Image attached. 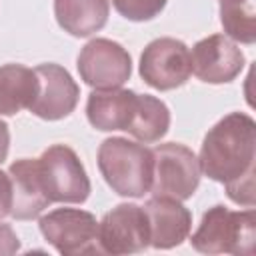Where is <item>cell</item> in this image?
<instances>
[{"label": "cell", "instance_id": "obj_3", "mask_svg": "<svg viewBox=\"0 0 256 256\" xmlns=\"http://www.w3.org/2000/svg\"><path fill=\"white\" fill-rule=\"evenodd\" d=\"M256 240V214L248 210H228L212 206L204 212L190 244L202 254L252 256Z\"/></svg>", "mask_w": 256, "mask_h": 256}, {"label": "cell", "instance_id": "obj_12", "mask_svg": "<svg viewBox=\"0 0 256 256\" xmlns=\"http://www.w3.org/2000/svg\"><path fill=\"white\" fill-rule=\"evenodd\" d=\"M144 212L150 228V246L168 250L188 238L192 216L188 208L180 204V200L154 196L144 204Z\"/></svg>", "mask_w": 256, "mask_h": 256}, {"label": "cell", "instance_id": "obj_2", "mask_svg": "<svg viewBox=\"0 0 256 256\" xmlns=\"http://www.w3.org/2000/svg\"><path fill=\"white\" fill-rule=\"evenodd\" d=\"M98 168L116 194L140 198L150 190L154 156L144 144L126 138H106L98 148Z\"/></svg>", "mask_w": 256, "mask_h": 256}, {"label": "cell", "instance_id": "obj_13", "mask_svg": "<svg viewBox=\"0 0 256 256\" xmlns=\"http://www.w3.org/2000/svg\"><path fill=\"white\" fill-rule=\"evenodd\" d=\"M8 176L12 184L10 214L16 220H32L44 208H48L50 198L46 196V190L40 180L38 160H30V158L16 160L10 166Z\"/></svg>", "mask_w": 256, "mask_h": 256}, {"label": "cell", "instance_id": "obj_1", "mask_svg": "<svg viewBox=\"0 0 256 256\" xmlns=\"http://www.w3.org/2000/svg\"><path fill=\"white\" fill-rule=\"evenodd\" d=\"M256 124L244 112H232L218 120L200 146V170L214 182L232 184L254 176Z\"/></svg>", "mask_w": 256, "mask_h": 256}, {"label": "cell", "instance_id": "obj_17", "mask_svg": "<svg viewBox=\"0 0 256 256\" xmlns=\"http://www.w3.org/2000/svg\"><path fill=\"white\" fill-rule=\"evenodd\" d=\"M170 128V110L168 106L150 94H138L132 118L126 132H130L140 142H156Z\"/></svg>", "mask_w": 256, "mask_h": 256}, {"label": "cell", "instance_id": "obj_16", "mask_svg": "<svg viewBox=\"0 0 256 256\" xmlns=\"http://www.w3.org/2000/svg\"><path fill=\"white\" fill-rule=\"evenodd\" d=\"M38 94V76L22 64L0 66V114L14 116L30 108Z\"/></svg>", "mask_w": 256, "mask_h": 256}, {"label": "cell", "instance_id": "obj_5", "mask_svg": "<svg viewBox=\"0 0 256 256\" xmlns=\"http://www.w3.org/2000/svg\"><path fill=\"white\" fill-rule=\"evenodd\" d=\"M38 172L50 202L80 204L90 194V180L78 154L64 144H54L42 152Z\"/></svg>", "mask_w": 256, "mask_h": 256}, {"label": "cell", "instance_id": "obj_8", "mask_svg": "<svg viewBox=\"0 0 256 256\" xmlns=\"http://www.w3.org/2000/svg\"><path fill=\"white\" fill-rule=\"evenodd\" d=\"M192 74L190 50L182 40L156 38L140 56V76L156 90H174Z\"/></svg>", "mask_w": 256, "mask_h": 256}, {"label": "cell", "instance_id": "obj_20", "mask_svg": "<svg viewBox=\"0 0 256 256\" xmlns=\"http://www.w3.org/2000/svg\"><path fill=\"white\" fill-rule=\"evenodd\" d=\"M20 248V240L16 236V232L12 230V226L8 224H0V256H8L18 252Z\"/></svg>", "mask_w": 256, "mask_h": 256}, {"label": "cell", "instance_id": "obj_7", "mask_svg": "<svg viewBox=\"0 0 256 256\" xmlns=\"http://www.w3.org/2000/svg\"><path fill=\"white\" fill-rule=\"evenodd\" d=\"M80 78L96 88L110 90L120 88L132 74V60L126 48L108 38L90 40L78 54Z\"/></svg>", "mask_w": 256, "mask_h": 256}, {"label": "cell", "instance_id": "obj_11", "mask_svg": "<svg viewBox=\"0 0 256 256\" xmlns=\"http://www.w3.org/2000/svg\"><path fill=\"white\" fill-rule=\"evenodd\" d=\"M34 72L38 76V94L28 110L42 120L66 118L76 108L80 96L68 70L58 64H40Z\"/></svg>", "mask_w": 256, "mask_h": 256}, {"label": "cell", "instance_id": "obj_19", "mask_svg": "<svg viewBox=\"0 0 256 256\" xmlns=\"http://www.w3.org/2000/svg\"><path fill=\"white\" fill-rule=\"evenodd\" d=\"M168 0H112L116 12L132 22H146L156 18Z\"/></svg>", "mask_w": 256, "mask_h": 256}, {"label": "cell", "instance_id": "obj_18", "mask_svg": "<svg viewBox=\"0 0 256 256\" xmlns=\"http://www.w3.org/2000/svg\"><path fill=\"white\" fill-rule=\"evenodd\" d=\"M220 22L224 32L242 44H254L256 40V12L252 0L220 4Z\"/></svg>", "mask_w": 256, "mask_h": 256}, {"label": "cell", "instance_id": "obj_14", "mask_svg": "<svg viewBox=\"0 0 256 256\" xmlns=\"http://www.w3.org/2000/svg\"><path fill=\"white\" fill-rule=\"evenodd\" d=\"M138 94L132 90H94L86 102L88 122L102 132L126 130L136 106Z\"/></svg>", "mask_w": 256, "mask_h": 256}, {"label": "cell", "instance_id": "obj_10", "mask_svg": "<svg viewBox=\"0 0 256 256\" xmlns=\"http://www.w3.org/2000/svg\"><path fill=\"white\" fill-rule=\"evenodd\" d=\"M192 72L206 84L232 82L244 68L242 50L224 34H212L194 44L190 52Z\"/></svg>", "mask_w": 256, "mask_h": 256}, {"label": "cell", "instance_id": "obj_21", "mask_svg": "<svg viewBox=\"0 0 256 256\" xmlns=\"http://www.w3.org/2000/svg\"><path fill=\"white\" fill-rule=\"evenodd\" d=\"M12 208V184L10 176L0 170V220L10 214Z\"/></svg>", "mask_w": 256, "mask_h": 256}, {"label": "cell", "instance_id": "obj_23", "mask_svg": "<svg viewBox=\"0 0 256 256\" xmlns=\"http://www.w3.org/2000/svg\"><path fill=\"white\" fill-rule=\"evenodd\" d=\"M226 2H246V0H220V4H226Z\"/></svg>", "mask_w": 256, "mask_h": 256}, {"label": "cell", "instance_id": "obj_9", "mask_svg": "<svg viewBox=\"0 0 256 256\" xmlns=\"http://www.w3.org/2000/svg\"><path fill=\"white\" fill-rule=\"evenodd\" d=\"M98 244L108 254H136L150 246V228L144 208L118 204L98 224Z\"/></svg>", "mask_w": 256, "mask_h": 256}, {"label": "cell", "instance_id": "obj_6", "mask_svg": "<svg viewBox=\"0 0 256 256\" xmlns=\"http://www.w3.org/2000/svg\"><path fill=\"white\" fill-rule=\"evenodd\" d=\"M40 232L64 256L98 254V222L86 210L58 208L40 218Z\"/></svg>", "mask_w": 256, "mask_h": 256}, {"label": "cell", "instance_id": "obj_4", "mask_svg": "<svg viewBox=\"0 0 256 256\" xmlns=\"http://www.w3.org/2000/svg\"><path fill=\"white\" fill-rule=\"evenodd\" d=\"M154 172L150 192L152 196L186 200L200 184V162L196 154L178 142L158 144L152 150Z\"/></svg>", "mask_w": 256, "mask_h": 256}, {"label": "cell", "instance_id": "obj_15", "mask_svg": "<svg viewBox=\"0 0 256 256\" xmlns=\"http://www.w3.org/2000/svg\"><path fill=\"white\" fill-rule=\"evenodd\" d=\"M108 12V0H54V16L60 28L78 38L102 30Z\"/></svg>", "mask_w": 256, "mask_h": 256}, {"label": "cell", "instance_id": "obj_22", "mask_svg": "<svg viewBox=\"0 0 256 256\" xmlns=\"http://www.w3.org/2000/svg\"><path fill=\"white\" fill-rule=\"evenodd\" d=\"M8 146H10V132H8V124L0 120V162L6 160L8 156Z\"/></svg>", "mask_w": 256, "mask_h": 256}]
</instances>
